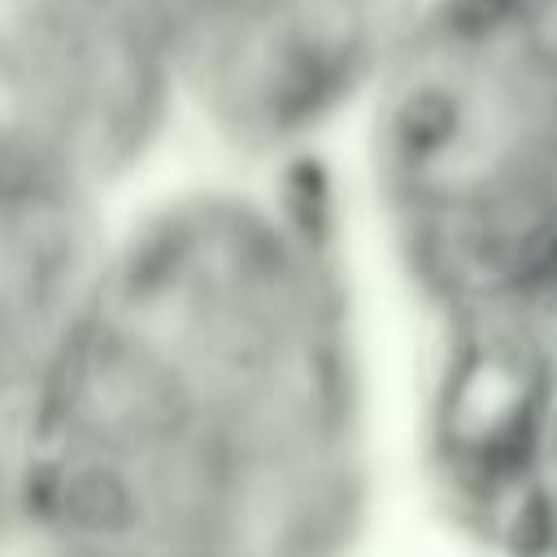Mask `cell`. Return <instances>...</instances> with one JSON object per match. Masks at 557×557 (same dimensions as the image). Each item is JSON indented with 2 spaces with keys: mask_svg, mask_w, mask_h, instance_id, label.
Listing matches in <instances>:
<instances>
[{
  "mask_svg": "<svg viewBox=\"0 0 557 557\" xmlns=\"http://www.w3.org/2000/svg\"><path fill=\"white\" fill-rule=\"evenodd\" d=\"M374 87L379 191L444 313L557 287V0H422Z\"/></svg>",
  "mask_w": 557,
  "mask_h": 557,
  "instance_id": "cell-2",
  "label": "cell"
},
{
  "mask_svg": "<svg viewBox=\"0 0 557 557\" xmlns=\"http://www.w3.org/2000/svg\"><path fill=\"white\" fill-rule=\"evenodd\" d=\"M357 505L352 326L305 218L209 191L96 248L17 513L78 557H331Z\"/></svg>",
  "mask_w": 557,
  "mask_h": 557,
  "instance_id": "cell-1",
  "label": "cell"
},
{
  "mask_svg": "<svg viewBox=\"0 0 557 557\" xmlns=\"http://www.w3.org/2000/svg\"><path fill=\"white\" fill-rule=\"evenodd\" d=\"M83 261L87 231L70 209L0 196V513Z\"/></svg>",
  "mask_w": 557,
  "mask_h": 557,
  "instance_id": "cell-5",
  "label": "cell"
},
{
  "mask_svg": "<svg viewBox=\"0 0 557 557\" xmlns=\"http://www.w3.org/2000/svg\"><path fill=\"white\" fill-rule=\"evenodd\" d=\"M422 0H139L170 96L222 135L287 144L374 87Z\"/></svg>",
  "mask_w": 557,
  "mask_h": 557,
  "instance_id": "cell-4",
  "label": "cell"
},
{
  "mask_svg": "<svg viewBox=\"0 0 557 557\" xmlns=\"http://www.w3.org/2000/svg\"><path fill=\"white\" fill-rule=\"evenodd\" d=\"M165 100L139 0H0V196L87 209Z\"/></svg>",
  "mask_w": 557,
  "mask_h": 557,
  "instance_id": "cell-3",
  "label": "cell"
}]
</instances>
